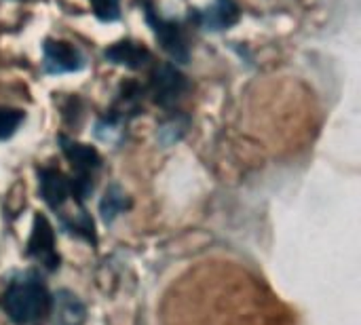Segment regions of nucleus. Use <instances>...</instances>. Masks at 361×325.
Segmentation results:
<instances>
[{
    "mask_svg": "<svg viewBox=\"0 0 361 325\" xmlns=\"http://www.w3.org/2000/svg\"><path fill=\"white\" fill-rule=\"evenodd\" d=\"M104 57L110 61V63H116V66H125V68H131V70H140L144 68L148 61H150V51L133 40H121L112 47H108L104 51Z\"/></svg>",
    "mask_w": 361,
    "mask_h": 325,
    "instance_id": "6e6552de",
    "label": "nucleus"
},
{
    "mask_svg": "<svg viewBox=\"0 0 361 325\" xmlns=\"http://www.w3.org/2000/svg\"><path fill=\"white\" fill-rule=\"evenodd\" d=\"M51 300L47 290L36 279L13 281L4 294L2 307L15 324H32L42 317Z\"/></svg>",
    "mask_w": 361,
    "mask_h": 325,
    "instance_id": "f257e3e1",
    "label": "nucleus"
},
{
    "mask_svg": "<svg viewBox=\"0 0 361 325\" xmlns=\"http://www.w3.org/2000/svg\"><path fill=\"white\" fill-rule=\"evenodd\" d=\"M82 68V55L76 47L63 40H47L44 42V72L63 74L76 72Z\"/></svg>",
    "mask_w": 361,
    "mask_h": 325,
    "instance_id": "39448f33",
    "label": "nucleus"
},
{
    "mask_svg": "<svg viewBox=\"0 0 361 325\" xmlns=\"http://www.w3.org/2000/svg\"><path fill=\"white\" fill-rule=\"evenodd\" d=\"M125 207H127L125 192L118 186H108L104 197H102V203H99V211H102L104 222H112Z\"/></svg>",
    "mask_w": 361,
    "mask_h": 325,
    "instance_id": "9b49d317",
    "label": "nucleus"
},
{
    "mask_svg": "<svg viewBox=\"0 0 361 325\" xmlns=\"http://www.w3.org/2000/svg\"><path fill=\"white\" fill-rule=\"evenodd\" d=\"M53 321L55 325H82L87 319V309L76 294L59 290L53 296Z\"/></svg>",
    "mask_w": 361,
    "mask_h": 325,
    "instance_id": "1a4fd4ad",
    "label": "nucleus"
},
{
    "mask_svg": "<svg viewBox=\"0 0 361 325\" xmlns=\"http://www.w3.org/2000/svg\"><path fill=\"white\" fill-rule=\"evenodd\" d=\"M23 123V112L15 108H0V140L11 137Z\"/></svg>",
    "mask_w": 361,
    "mask_h": 325,
    "instance_id": "ddd939ff",
    "label": "nucleus"
},
{
    "mask_svg": "<svg viewBox=\"0 0 361 325\" xmlns=\"http://www.w3.org/2000/svg\"><path fill=\"white\" fill-rule=\"evenodd\" d=\"M59 144H61V150L66 154V159L72 163V167L78 171V176H89L93 169L99 167L102 163V157L95 148L87 146V144H80V142H74L66 135L59 137Z\"/></svg>",
    "mask_w": 361,
    "mask_h": 325,
    "instance_id": "9d476101",
    "label": "nucleus"
},
{
    "mask_svg": "<svg viewBox=\"0 0 361 325\" xmlns=\"http://www.w3.org/2000/svg\"><path fill=\"white\" fill-rule=\"evenodd\" d=\"M27 254L51 271L59 262V258L55 254V235H53V228L44 216L34 218V228H32V237L27 243Z\"/></svg>",
    "mask_w": 361,
    "mask_h": 325,
    "instance_id": "20e7f679",
    "label": "nucleus"
},
{
    "mask_svg": "<svg viewBox=\"0 0 361 325\" xmlns=\"http://www.w3.org/2000/svg\"><path fill=\"white\" fill-rule=\"evenodd\" d=\"M93 13L102 21H114L121 15V0H89Z\"/></svg>",
    "mask_w": 361,
    "mask_h": 325,
    "instance_id": "4468645a",
    "label": "nucleus"
},
{
    "mask_svg": "<svg viewBox=\"0 0 361 325\" xmlns=\"http://www.w3.org/2000/svg\"><path fill=\"white\" fill-rule=\"evenodd\" d=\"M241 17V11L237 6L235 0H214L205 11L197 13V21L205 27V30H228L233 27Z\"/></svg>",
    "mask_w": 361,
    "mask_h": 325,
    "instance_id": "423d86ee",
    "label": "nucleus"
},
{
    "mask_svg": "<svg viewBox=\"0 0 361 325\" xmlns=\"http://www.w3.org/2000/svg\"><path fill=\"white\" fill-rule=\"evenodd\" d=\"M186 89H188V80H186V76L176 66L161 63L152 72L150 91H152V97H154V102L159 106H163V108L173 106L176 102L182 99Z\"/></svg>",
    "mask_w": 361,
    "mask_h": 325,
    "instance_id": "7ed1b4c3",
    "label": "nucleus"
},
{
    "mask_svg": "<svg viewBox=\"0 0 361 325\" xmlns=\"http://www.w3.org/2000/svg\"><path fill=\"white\" fill-rule=\"evenodd\" d=\"M38 180H40V195H42L44 203L53 209L61 207L68 201V197L72 195L70 180L57 169H40Z\"/></svg>",
    "mask_w": 361,
    "mask_h": 325,
    "instance_id": "0eeeda50",
    "label": "nucleus"
},
{
    "mask_svg": "<svg viewBox=\"0 0 361 325\" xmlns=\"http://www.w3.org/2000/svg\"><path fill=\"white\" fill-rule=\"evenodd\" d=\"M186 131V118H171L165 125H161L159 129V142L167 148L171 144H176Z\"/></svg>",
    "mask_w": 361,
    "mask_h": 325,
    "instance_id": "f8f14e48",
    "label": "nucleus"
},
{
    "mask_svg": "<svg viewBox=\"0 0 361 325\" xmlns=\"http://www.w3.org/2000/svg\"><path fill=\"white\" fill-rule=\"evenodd\" d=\"M146 21L150 23V27H152L159 44L163 47V51L173 61L186 63L188 57H190V53H188V42H186V36H184L182 27L176 21L161 17L150 2H146Z\"/></svg>",
    "mask_w": 361,
    "mask_h": 325,
    "instance_id": "f03ea898",
    "label": "nucleus"
}]
</instances>
